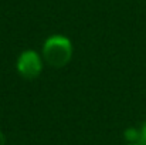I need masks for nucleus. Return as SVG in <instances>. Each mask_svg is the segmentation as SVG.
Listing matches in <instances>:
<instances>
[{"instance_id":"obj_3","label":"nucleus","mask_w":146,"mask_h":145,"mask_svg":"<svg viewBox=\"0 0 146 145\" xmlns=\"http://www.w3.org/2000/svg\"><path fill=\"white\" fill-rule=\"evenodd\" d=\"M123 137H125V140L128 141V144L139 142V138H141V130H139V128H135V127H129V128L125 130Z\"/></svg>"},{"instance_id":"obj_6","label":"nucleus","mask_w":146,"mask_h":145,"mask_svg":"<svg viewBox=\"0 0 146 145\" xmlns=\"http://www.w3.org/2000/svg\"><path fill=\"white\" fill-rule=\"evenodd\" d=\"M126 145H141L139 142H135V144H126Z\"/></svg>"},{"instance_id":"obj_1","label":"nucleus","mask_w":146,"mask_h":145,"mask_svg":"<svg viewBox=\"0 0 146 145\" xmlns=\"http://www.w3.org/2000/svg\"><path fill=\"white\" fill-rule=\"evenodd\" d=\"M41 55L48 65L54 68H61L67 65L72 57V43L67 36L52 34L46 39Z\"/></svg>"},{"instance_id":"obj_5","label":"nucleus","mask_w":146,"mask_h":145,"mask_svg":"<svg viewBox=\"0 0 146 145\" xmlns=\"http://www.w3.org/2000/svg\"><path fill=\"white\" fill-rule=\"evenodd\" d=\"M6 144V138H4V134L0 131V145H4Z\"/></svg>"},{"instance_id":"obj_4","label":"nucleus","mask_w":146,"mask_h":145,"mask_svg":"<svg viewBox=\"0 0 146 145\" xmlns=\"http://www.w3.org/2000/svg\"><path fill=\"white\" fill-rule=\"evenodd\" d=\"M141 130V138H139V144L141 145H146V121L142 124V127L139 128Z\"/></svg>"},{"instance_id":"obj_2","label":"nucleus","mask_w":146,"mask_h":145,"mask_svg":"<svg viewBox=\"0 0 146 145\" xmlns=\"http://www.w3.org/2000/svg\"><path fill=\"white\" fill-rule=\"evenodd\" d=\"M43 64H44V60L41 54H38L36 50H24L20 53L17 58L16 70L23 78L34 80L41 74Z\"/></svg>"}]
</instances>
